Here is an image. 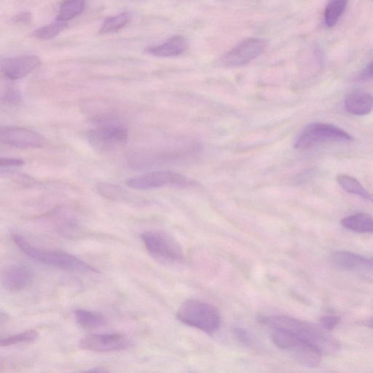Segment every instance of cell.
I'll use <instances>...</instances> for the list:
<instances>
[{"mask_svg": "<svg viewBox=\"0 0 373 373\" xmlns=\"http://www.w3.org/2000/svg\"><path fill=\"white\" fill-rule=\"evenodd\" d=\"M13 241L27 256L34 261L65 270L99 273L96 268L86 262L63 251L44 250L30 244L22 235L14 234Z\"/></svg>", "mask_w": 373, "mask_h": 373, "instance_id": "7a4b0ae2", "label": "cell"}, {"mask_svg": "<svg viewBox=\"0 0 373 373\" xmlns=\"http://www.w3.org/2000/svg\"><path fill=\"white\" fill-rule=\"evenodd\" d=\"M353 140L351 134L335 125L314 123L306 126L302 130L294 143V148L299 150H307L326 143Z\"/></svg>", "mask_w": 373, "mask_h": 373, "instance_id": "277c9868", "label": "cell"}, {"mask_svg": "<svg viewBox=\"0 0 373 373\" xmlns=\"http://www.w3.org/2000/svg\"><path fill=\"white\" fill-rule=\"evenodd\" d=\"M0 142L22 149L42 148L47 142L44 136L32 130L16 126H2Z\"/></svg>", "mask_w": 373, "mask_h": 373, "instance_id": "9c48e42d", "label": "cell"}, {"mask_svg": "<svg viewBox=\"0 0 373 373\" xmlns=\"http://www.w3.org/2000/svg\"><path fill=\"white\" fill-rule=\"evenodd\" d=\"M367 325L368 327L373 328V318H372L370 320L367 321Z\"/></svg>", "mask_w": 373, "mask_h": 373, "instance_id": "4dcf8cb0", "label": "cell"}, {"mask_svg": "<svg viewBox=\"0 0 373 373\" xmlns=\"http://www.w3.org/2000/svg\"><path fill=\"white\" fill-rule=\"evenodd\" d=\"M67 27V22L57 20L46 26L36 30L32 35L41 41H48L60 34Z\"/></svg>", "mask_w": 373, "mask_h": 373, "instance_id": "7402d4cb", "label": "cell"}, {"mask_svg": "<svg viewBox=\"0 0 373 373\" xmlns=\"http://www.w3.org/2000/svg\"><path fill=\"white\" fill-rule=\"evenodd\" d=\"M188 46L185 39L182 36H174L158 46H148L145 53L155 57H175L183 54Z\"/></svg>", "mask_w": 373, "mask_h": 373, "instance_id": "4fadbf2b", "label": "cell"}, {"mask_svg": "<svg viewBox=\"0 0 373 373\" xmlns=\"http://www.w3.org/2000/svg\"><path fill=\"white\" fill-rule=\"evenodd\" d=\"M372 1H373V0H372Z\"/></svg>", "mask_w": 373, "mask_h": 373, "instance_id": "1f68e13d", "label": "cell"}, {"mask_svg": "<svg viewBox=\"0 0 373 373\" xmlns=\"http://www.w3.org/2000/svg\"><path fill=\"white\" fill-rule=\"evenodd\" d=\"M32 15L31 13L25 12L17 15L13 18V21L15 23L29 24L31 22Z\"/></svg>", "mask_w": 373, "mask_h": 373, "instance_id": "83f0119b", "label": "cell"}, {"mask_svg": "<svg viewBox=\"0 0 373 373\" xmlns=\"http://www.w3.org/2000/svg\"><path fill=\"white\" fill-rule=\"evenodd\" d=\"M348 0H330L325 10V22L329 27L336 25L340 18L345 12Z\"/></svg>", "mask_w": 373, "mask_h": 373, "instance_id": "ffe728a7", "label": "cell"}, {"mask_svg": "<svg viewBox=\"0 0 373 373\" xmlns=\"http://www.w3.org/2000/svg\"><path fill=\"white\" fill-rule=\"evenodd\" d=\"M128 136V131L123 125L103 120L88 132L87 140L95 150L108 152L125 144Z\"/></svg>", "mask_w": 373, "mask_h": 373, "instance_id": "8992f818", "label": "cell"}, {"mask_svg": "<svg viewBox=\"0 0 373 373\" xmlns=\"http://www.w3.org/2000/svg\"><path fill=\"white\" fill-rule=\"evenodd\" d=\"M86 0H65L60 6L57 20L66 22L81 14L85 10Z\"/></svg>", "mask_w": 373, "mask_h": 373, "instance_id": "d6986e66", "label": "cell"}, {"mask_svg": "<svg viewBox=\"0 0 373 373\" xmlns=\"http://www.w3.org/2000/svg\"><path fill=\"white\" fill-rule=\"evenodd\" d=\"M97 190L105 198L110 200H122L126 195L123 189L109 183L98 185Z\"/></svg>", "mask_w": 373, "mask_h": 373, "instance_id": "cb8c5ba5", "label": "cell"}, {"mask_svg": "<svg viewBox=\"0 0 373 373\" xmlns=\"http://www.w3.org/2000/svg\"><path fill=\"white\" fill-rule=\"evenodd\" d=\"M373 77V62H372L360 75L362 80L371 79Z\"/></svg>", "mask_w": 373, "mask_h": 373, "instance_id": "f1b7e54d", "label": "cell"}, {"mask_svg": "<svg viewBox=\"0 0 373 373\" xmlns=\"http://www.w3.org/2000/svg\"><path fill=\"white\" fill-rule=\"evenodd\" d=\"M341 319L337 316L327 315L321 318L322 327L327 331H332L340 323Z\"/></svg>", "mask_w": 373, "mask_h": 373, "instance_id": "4316f807", "label": "cell"}, {"mask_svg": "<svg viewBox=\"0 0 373 373\" xmlns=\"http://www.w3.org/2000/svg\"><path fill=\"white\" fill-rule=\"evenodd\" d=\"M2 101L9 105H18L22 101V94L16 88L9 87L2 95Z\"/></svg>", "mask_w": 373, "mask_h": 373, "instance_id": "d4e9b609", "label": "cell"}, {"mask_svg": "<svg viewBox=\"0 0 373 373\" xmlns=\"http://www.w3.org/2000/svg\"><path fill=\"white\" fill-rule=\"evenodd\" d=\"M41 64L40 58L35 55H24L7 58L1 63L4 75L12 81L22 79Z\"/></svg>", "mask_w": 373, "mask_h": 373, "instance_id": "8fae6325", "label": "cell"}, {"mask_svg": "<svg viewBox=\"0 0 373 373\" xmlns=\"http://www.w3.org/2000/svg\"><path fill=\"white\" fill-rule=\"evenodd\" d=\"M126 184L136 190H152L164 187L187 188L195 185L194 181L187 176L171 171L148 172L129 180Z\"/></svg>", "mask_w": 373, "mask_h": 373, "instance_id": "52a82bcc", "label": "cell"}, {"mask_svg": "<svg viewBox=\"0 0 373 373\" xmlns=\"http://www.w3.org/2000/svg\"><path fill=\"white\" fill-rule=\"evenodd\" d=\"M131 15L129 13H122L109 17L104 21L100 33L102 34H112L124 29L131 21Z\"/></svg>", "mask_w": 373, "mask_h": 373, "instance_id": "44dd1931", "label": "cell"}, {"mask_svg": "<svg viewBox=\"0 0 373 373\" xmlns=\"http://www.w3.org/2000/svg\"><path fill=\"white\" fill-rule=\"evenodd\" d=\"M176 317L183 323L212 334L220 328L221 314L212 305L199 300H188L180 307Z\"/></svg>", "mask_w": 373, "mask_h": 373, "instance_id": "3957f363", "label": "cell"}, {"mask_svg": "<svg viewBox=\"0 0 373 373\" xmlns=\"http://www.w3.org/2000/svg\"><path fill=\"white\" fill-rule=\"evenodd\" d=\"M267 47L263 39L251 37L242 41L221 58V65L225 67H238L247 65L261 55Z\"/></svg>", "mask_w": 373, "mask_h": 373, "instance_id": "ba28073f", "label": "cell"}, {"mask_svg": "<svg viewBox=\"0 0 373 373\" xmlns=\"http://www.w3.org/2000/svg\"><path fill=\"white\" fill-rule=\"evenodd\" d=\"M24 165L25 162L22 159L11 158H1L0 159V170H1V173L11 172L13 169Z\"/></svg>", "mask_w": 373, "mask_h": 373, "instance_id": "484cf974", "label": "cell"}, {"mask_svg": "<svg viewBox=\"0 0 373 373\" xmlns=\"http://www.w3.org/2000/svg\"><path fill=\"white\" fill-rule=\"evenodd\" d=\"M74 316L78 325L86 329L100 328L107 324L103 314L95 311L78 309L74 312Z\"/></svg>", "mask_w": 373, "mask_h": 373, "instance_id": "e0dca14e", "label": "cell"}, {"mask_svg": "<svg viewBox=\"0 0 373 373\" xmlns=\"http://www.w3.org/2000/svg\"><path fill=\"white\" fill-rule=\"evenodd\" d=\"M346 110L355 115H366L373 110V95L365 92H353L346 96Z\"/></svg>", "mask_w": 373, "mask_h": 373, "instance_id": "5bb4252c", "label": "cell"}, {"mask_svg": "<svg viewBox=\"0 0 373 373\" xmlns=\"http://www.w3.org/2000/svg\"><path fill=\"white\" fill-rule=\"evenodd\" d=\"M365 269L373 271V258L367 259Z\"/></svg>", "mask_w": 373, "mask_h": 373, "instance_id": "f546056e", "label": "cell"}, {"mask_svg": "<svg viewBox=\"0 0 373 373\" xmlns=\"http://www.w3.org/2000/svg\"><path fill=\"white\" fill-rule=\"evenodd\" d=\"M4 288L9 292H19L29 287L33 281V273L26 266L9 265L1 272Z\"/></svg>", "mask_w": 373, "mask_h": 373, "instance_id": "7c38bea8", "label": "cell"}, {"mask_svg": "<svg viewBox=\"0 0 373 373\" xmlns=\"http://www.w3.org/2000/svg\"><path fill=\"white\" fill-rule=\"evenodd\" d=\"M337 181L339 185L347 192L360 196V198L373 202L372 195L353 176L339 174L337 176Z\"/></svg>", "mask_w": 373, "mask_h": 373, "instance_id": "ac0fdd59", "label": "cell"}, {"mask_svg": "<svg viewBox=\"0 0 373 373\" xmlns=\"http://www.w3.org/2000/svg\"><path fill=\"white\" fill-rule=\"evenodd\" d=\"M341 225L352 231L360 233H373V218L365 213L348 216L341 220Z\"/></svg>", "mask_w": 373, "mask_h": 373, "instance_id": "2e32d148", "label": "cell"}, {"mask_svg": "<svg viewBox=\"0 0 373 373\" xmlns=\"http://www.w3.org/2000/svg\"><path fill=\"white\" fill-rule=\"evenodd\" d=\"M131 342L122 334H93L81 339V348L96 352L122 351L130 348Z\"/></svg>", "mask_w": 373, "mask_h": 373, "instance_id": "30bf717a", "label": "cell"}, {"mask_svg": "<svg viewBox=\"0 0 373 373\" xmlns=\"http://www.w3.org/2000/svg\"><path fill=\"white\" fill-rule=\"evenodd\" d=\"M259 320L267 327H279L290 331L303 341L318 347L322 353H333L339 349V343L328 335L327 330L306 322L285 316H261Z\"/></svg>", "mask_w": 373, "mask_h": 373, "instance_id": "6da1fadb", "label": "cell"}, {"mask_svg": "<svg viewBox=\"0 0 373 373\" xmlns=\"http://www.w3.org/2000/svg\"><path fill=\"white\" fill-rule=\"evenodd\" d=\"M331 259L334 265L344 270L365 269L367 262L361 255L346 251L334 252Z\"/></svg>", "mask_w": 373, "mask_h": 373, "instance_id": "9a60e30c", "label": "cell"}, {"mask_svg": "<svg viewBox=\"0 0 373 373\" xmlns=\"http://www.w3.org/2000/svg\"><path fill=\"white\" fill-rule=\"evenodd\" d=\"M39 334L35 330H28L17 335L3 339L0 341V346H11L21 343H29L34 341L38 338Z\"/></svg>", "mask_w": 373, "mask_h": 373, "instance_id": "603a6c76", "label": "cell"}, {"mask_svg": "<svg viewBox=\"0 0 373 373\" xmlns=\"http://www.w3.org/2000/svg\"><path fill=\"white\" fill-rule=\"evenodd\" d=\"M142 241L150 256L164 263H180L183 259L181 246L171 235L159 230L142 234Z\"/></svg>", "mask_w": 373, "mask_h": 373, "instance_id": "5b68a950", "label": "cell"}]
</instances>
